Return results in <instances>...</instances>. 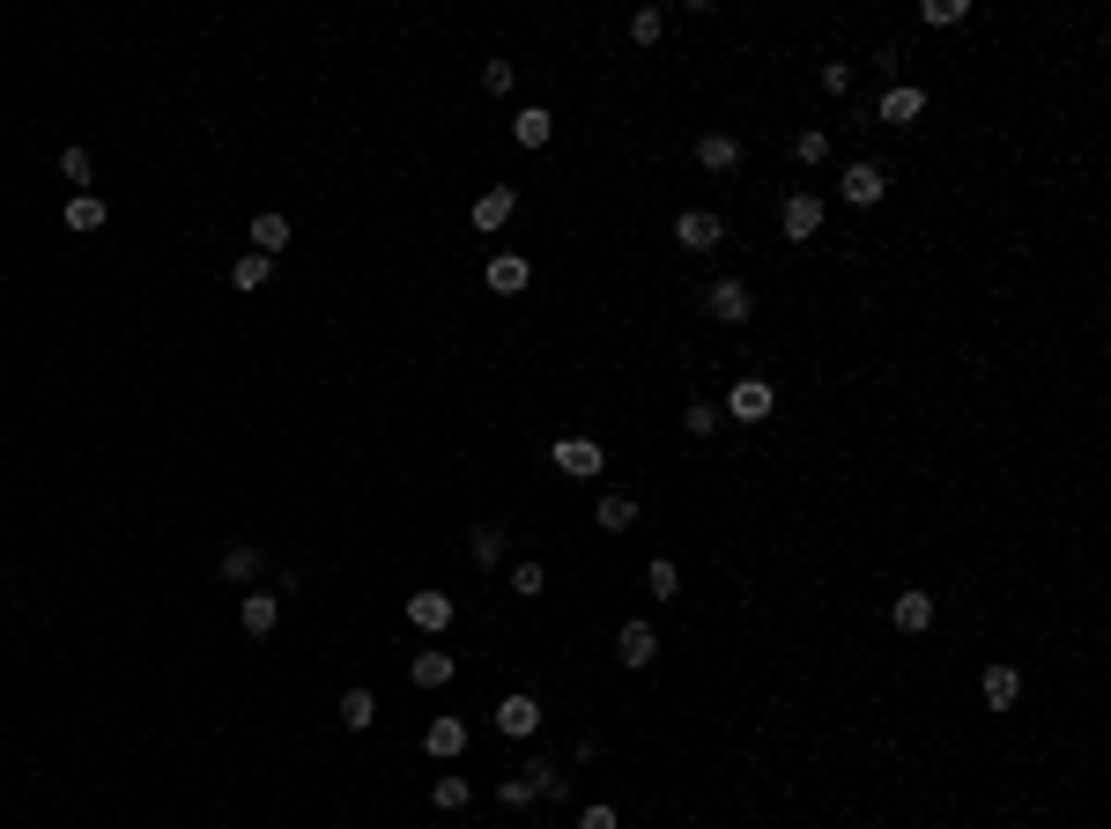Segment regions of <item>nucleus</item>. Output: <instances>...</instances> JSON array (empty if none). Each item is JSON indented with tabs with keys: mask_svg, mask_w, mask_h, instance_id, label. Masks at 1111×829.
Segmentation results:
<instances>
[{
	"mask_svg": "<svg viewBox=\"0 0 1111 829\" xmlns=\"http://www.w3.org/2000/svg\"><path fill=\"white\" fill-rule=\"evenodd\" d=\"M771 408H779L771 378H741L734 393H727V408H719V414H734V422H771Z\"/></svg>",
	"mask_w": 1111,
	"mask_h": 829,
	"instance_id": "f257e3e1",
	"label": "nucleus"
},
{
	"mask_svg": "<svg viewBox=\"0 0 1111 829\" xmlns=\"http://www.w3.org/2000/svg\"><path fill=\"white\" fill-rule=\"evenodd\" d=\"M674 245H682V252H719V245H727V222L704 215V207H690V215H674Z\"/></svg>",
	"mask_w": 1111,
	"mask_h": 829,
	"instance_id": "f03ea898",
	"label": "nucleus"
},
{
	"mask_svg": "<svg viewBox=\"0 0 1111 829\" xmlns=\"http://www.w3.org/2000/svg\"><path fill=\"white\" fill-rule=\"evenodd\" d=\"M496 734H512V741H534L541 734V704L527 697V689H512V697L496 704Z\"/></svg>",
	"mask_w": 1111,
	"mask_h": 829,
	"instance_id": "7ed1b4c3",
	"label": "nucleus"
},
{
	"mask_svg": "<svg viewBox=\"0 0 1111 829\" xmlns=\"http://www.w3.org/2000/svg\"><path fill=\"white\" fill-rule=\"evenodd\" d=\"M616 660L630 666V674H645V666L659 660V629H653V622H622V637H616Z\"/></svg>",
	"mask_w": 1111,
	"mask_h": 829,
	"instance_id": "20e7f679",
	"label": "nucleus"
},
{
	"mask_svg": "<svg viewBox=\"0 0 1111 829\" xmlns=\"http://www.w3.org/2000/svg\"><path fill=\"white\" fill-rule=\"evenodd\" d=\"M874 119H882V126H911V119H926V89L889 82V89H882V104H874Z\"/></svg>",
	"mask_w": 1111,
	"mask_h": 829,
	"instance_id": "39448f33",
	"label": "nucleus"
},
{
	"mask_svg": "<svg viewBox=\"0 0 1111 829\" xmlns=\"http://www.w3.org/2000/svg\"><path fill=\"white\" fill-rule=\"evenodd\" d=\"M779 230L793 238V245H808V238L823 230V201H816V193H793V201L779 207Z\"/></svg>",
	"mask_w": 1111,
	"mask_h": 829,
	"instance_id": "423d86ee",
	"label": "nucleus"
},
{
	"mask_svg": "<svg viewBox=\"0 0 1111 829\" xmlns=\"http://www.w3.org/2000/svg\"><path fill=\"white\" fill-rule=\"evenodd\" d=\"M704 304H711V319H727V327H741V319L756 311V296H748V282H741V275L711 282V296H704Z\"/></svg>",
	"mask_w": 1111,
	"mask_h": 829,
	"instance_id": "0eeeda50",
	"label": "nucleus"
},
{
	"mask_svg": "<svg viewBox=\"0 0 1111 829\" xmlns=\"http://www.w3.org/2000/svg\"><path fill=\"white\" fill-rule=\"evenodd\" d=\"M556 467H564L571 482H593V474L608 467V452H601L593 437H564V445H556Z\"/></svg>",
	"mask_w": 1111,
	"mask_h": 829,
	"instance_id": "6e6552de",
	"label": "nucleus"
},
{
	"mask_svg": "<svg viewBox=\"0 0 1111 829\" xmlns=\"http://www.w3.org/2000/svg\"><path fill=\"white\" fill-rule=\"evenodd\" d=\"M289 245H296L289 215H275V207H267V215H252V252H260V259H282Z\"/></svg>",
	"mask_w": 1111,
	"mask_h": 829,
	"instance_id": "1a4fd4ad",
	"label": "nucleus"
},
{
	"mask_svg": "<svg viewBox=\"0 0 1111 829\" xmlns=\"http://www.w3.org/2000/svg\"><path fill=\"white\" fill-rule=\"evenodd\" d=\"M408 622L422 629V637H445V629H453V600H445V592H408Z\"/></svg>",
	"mask_w": 1111,
	"mask_h": 829,
	"instance_id": "9d476101",
	"label": "nucleus"
},
{
	"mask_svg": "<svg viewBox=\"0 0 1111 829\" xmlns=\"http://www.w3.org/2000/svg\"><path fill=\"white\" fill-rule=\"evenodd\" d=\"M837 193H845L853 207H874L882 193H889V178H882V164H853L845 178H837Z\"/></svg>",
	"mask_w": 1111,
	"mask_h": 829,
	"instance_id": "9b49d317",
	"label": "nucleus"
},
{
	"mask_svg": "<svg viewBox=\"0 0 1111 829\" xmlns=\"http://www.w3.org/2000/svg\"><path fill=\"white\" fill-rule=\"evenodd\" d=\"M548 133H556V112H548V104L512 112V141H519V149H548Z\"/></svg>",
	"mask_w": 1111,
	"mask_h": 829,
	"instance_id": "f8f14e48",
	"label": "nucleus"
},
{
	"mask_svg": "<svg viewBox=\"0 0 1111 829\" xmlns=\"http://www.w3.org/2000/svg\"><path fill=\"white\" fill-rule=\"evenodd\" d=\"M512 207H519V193H512V186L475 193V230H482V238H490V230H504V222H512Z\"/></svg>",
	"mask_w": 1111,
	"mask_h": 829,
	"instance_id": "ddd939ff",
	"label": "nucleus"
},
{
	"mask_svg": "<svg viewBox=\"0 0 1111 829\" xmlns=\"http://www.w3.org/2000/svg\"><path fill=\"white\" fill-rule=\"evenodd\" d=\"M889 622H897L905 637H919V629L934 622V592H919V585H911V592H897V600H889Z\"/></svg>",
	"mask_w": 1111,
	"mask_h": 829,
	"instance_id": "4468645a",
	"label": "nucleus"
},
{
	"mask_svg": "<svg viewBox=\"0 0 1111 829\" xmlns=\"http://www.w3.org/2000/svg\"><path fill=\"white\" fill-rule=\"evenodd\" d=\"M482 282H490L496 296H519V290H527V282H534V267H527L519 252H496V259H490V275H482Z\"/></svg>",
	"mask_w": 1111,
	"mask_h": 829,
	"instance_id": "2eb2a0df",
	"label": "nucleus"
},
{
	"mask_svg": "<svg viewBox=\"0 0 1111 829\" xmlns=\"http://www.w3.org/2000/svg\"><path fill=\"white\" fill-rule=\"evenodd\" d=\"M979 689H986V711H1008V704H1015V697H1023V674H1015V666H1008V660H993V666H986V681H979Z\"/></svg>",
	"mask_w": 1111,
	"mask_h": 829,
	"instance_id": "dca6fc26",
	"label": "nucleus"
},
{
	"mask_svg": "<svg viewBox=\"0 0 1111 829\" xmlns=\"http://www.w3.org/2000/svg\"><path fill=\"white\" fill-rule=\"evenodd\" d=\"M238 622H245V637H267V629L282 622V600H275V592H245V600H238Z\"/></svg>",
	"mask_w": 1111,
	"mask_h": 829,
	"instance_id": "f3484780",
	"label": "nucleus"
},
{
	"mask_svg": "<svg viewBox=\"0 0 1111 829\" xmlns=\"http://www.w3.org/2000/svg\"><path fill=\"white\" fill-rule=\"evenodd\" d=\"M422 748H430L438 763H453L459 748H467V718H430V734H422Z\"/></svg>",
	"mask_w": 1111,
	"mask_h": 829,
	"instance_id": "a211bd4d",
	"label": "nucleus"
},
{
	"mask_svg": "<svg viewBox=\"0 0 1111 829\" xmlns=\"http://www.w3.org/2000/svg\"><path fill=\"white\" fill-rule=\"evenodd\" d=\"M697 164L704 170H741V141L734 133H697Z\"/></svg>",
	"mask_w": 1111,
	"mask_h": 829,
	"instance_id": "6ab92c4d",
	"label": "nucleus"
},
{
	"mask_svg": "<svg viewBox=\"0 0 1111 829\" xmlns=\"http://www.w3.org/2000/svg\"><path fill=\"white\" fill-rule=\"evenodd\" d=\"M408 681H415V689H445V681H453V652H415Z\"/></svg>",
	"mask_w": 1111,
	"mask_h": 829,
	"instance_id": "aec40b11",
	"label": "nucleus"
},
{
	"mask_svg": "<svg viewBox=\"0 0 1111 829\" xmlns=\"http://www.w3.org/2000/svg\"><path fill=\"white\" fill-rule=\"evenodd\" d=\"M593 519H601V534H622V526H637V497H622V489H608V497L593 503Z\"/></svg>",
	"mask_w": 1111,
	"mask_h": 829,
	"instance_id": "412c9836",
	"label": "nucleus"
},
{
	"mask_svg": "<svg viewBox=\"0 0 1111 829\" xmlns=\"http://www.w3.org/2000/svg\"><path fill=\"white\" fill-rule=\"evenodd\" d=\"M333 711H341L349 734H364L370 718H378V697H370V689H341V704H333Z\"/></svg>",
	"mask_w": 1111,
	"mask_h": 829,
	"instance_id": "4be33fe9",
	"label": "nucleus"
},
{
	"mask_svg": "<svg viewBox=\"0 0 1111 829\" xmlns=\"http://www.w3.org/2000/svg\"><path fill=\"white\" fill-rule=\"evenodd\" d=\"M267 275H275V259H260V252H238L230 259V290H260Z\"/></svg>",
	"mask_w": 1111,
	"mask_h": 829,
	"instance_id": "5701e85b",
	"label": "nucleus"
},
{
	"mask_svg": "<svg viewBox=\"0 0 1111 829\" xmlns=\"http://www.w3.org/2000/svg\"><path fill=\"white\" fill-rule=\"evenodd\" d=\"M67 230H83V238L104 230V201H97V193H75V201H67Z\"/></svg>",
	"mask_w": 1111,
	"mask_h": 829,
	"instance_id": "b1692460",
	"label": "nucleus"
},
{
	"mask_svg": "<svg viewBox=\"0 0 1111 829\" xmlns=\"http://www.w3.org/2000/svg\"><path fill=\"white\" fill-rule=\"evenodd\" d=\"M430 800H438V807H445V815H459V807H467V800H475V786H467V778H459V770H445V778H438V786H430Z\"/></svg>",
	"mask_w": 1111,
	"mask_h": 829,
	"instance_id": "393cba45",
	"label": "nucleus"
},
{
	"mask_svg": "<svg viewBox=\"0 0 1111 829\" xmlns=\"http://www.w3.org/2000/svg\"><path fill=\"white\" fill-rule=\"evenodd\" d=\"M467 556H475V563L490 571L496 556H504V526H475V534H467Z\"/></svg>",
	"mask_w": 1111,
	"mask_h": 829,
	"instance_id": "a878e982",
	"label": "nucleus"
},
{
	"mask_svg": "<svg viewBox=\"0 0 1111 829\" xmlns=\"http://www.w3.org/2000/svg\"><path fill=\"white\" fill-rule=\"evenodd\" d=\"M963 15H971V0H926V8H919L926 30H948V23H963Z\"/></svg>",
	"mask_w": 1111,
	"mask_h": 829,
	"instance_id": "bb28decb",
	"label": "nucleus"
},
{
	"mask_svg": "<svg viewBox=\"0 0 1111 829\" xmlns=\"http://www.w3.org/2000/svg\"><path fill=\"white\" fill-rule=\"evenodd\" d=\"M223 578H230V585L260 578V548H223Z\"/></svg>",
	"mask_w": 1111,
	"mask_h": 829,
	"instance_id": "cd10ccee",
	"label": "nucleus"
},
{
	"mask_svg": "<svg viewBox=\"0 0 1111 829\" xmlns=\"http://www.w3.org/2000/svg\"><path fill=\"white\" fill-rule=\"evenodd\" d=\"M512 592H519V600H541V592H548V571H541V563H512Z\"/></svg>",
	"mask_w": 1111,
	"mask_h": 829,
	"instance_id": "c85d7f7f",
	"label": "nucleus"
},
{
	"mask_svg": "<svg viewBox=\"0 0 1111 829\" xmlns=\"http://www.w3.org/2000/svg\"><path fill=\"white\" fill-rule=\"evenodd\" d=\"M645 585H653V600H674V592H682V571H674L667 556H653V571H645Z\"/></svg>",
	"mask_w": 1111,
	"mask_h": 829,
	"instance_id": "c756f323",
	"label": "nucleus"
},
{
	"mask_svg": "<svg viewBox=\"0 0 1111 829\" xmlns=\"http://www.w3.org/2000/svg\"><path fill=\"white\" fill-rule=\"evenodd\" d=\"M823 156H830V133H823V126H808V133L793 141V164H823Z\"/></svg>",
	"mask_w": 1111,
	"mask_h": 829,
	"instance_id": "7c9ffc66",
	"label": "nucleus"
},
{
	"mask_svg": "<svg viewBox=\"0 0 1111 829\" xmlns=\"http://www.w3.org/2000/svg\"><path fill=\"white\" fill-rule=\"evenodd\" d=\"M659 30H667L659 8H637V15H630V38H637V44H659Z\"/></svg>",
	"mask_w": 1111,
	"mask_h": 829,
	"instance_id": "2f4dec72",
	"label": "nucleus"
},
{
	"mask_svg": "<svg viewBox=\"0 0 1111 829\" xmlns=\"http://www.w3.org/2000/svg\"><path fill=\"white\" fill-rule=\"evenodd\" d=\"M711 422H719L711 400H690V408H682V430H690V437H711Z\"/></svg>",
	"mask_w": 1111,
	"mask_h": 829,
	"instance_id": "473e14b6",
	"label": "nucleus"
},
{
	"mask_svg": "<svg viewBox=\"0 0 1111 829\" xmlns=\"http://www.w3.org/2000/svg\"><path fill=\"white\" fill-rule=\"evenodd\" d=\"M60 178L83 186V178H89V149H60Z\"/></svg>",
	"mask_w": 1111,
	"mask_h": 829,
	"instance_id": "72a5a7b5",
	"label": "nucleus"
},
{
	"mask_svg": "<svg viewBox=\"0 0 1111 829\" xmlns=\"http://www.w3.org/2000/svg\"><path fill=\"white\" fill-rule=\"evenodd\" d=\"M512 82H519V75H512V60H490V67H482V89H490V97H504Z\"/></svg>",
	"mask_w": 1111,
	"mask_h": 829,
	"instance_id": "f704fd0d",
	"label": "nucleus"
},
{
	"mask_svg": "<svg viewBox=\"0 0 1111 829\" xmlns=\"http://www.w3.org/2000/svg\"><path fill=\"white\" fill-rule=\"evenodd\" d=\"M823 89H830V97H845V89H853V67H845V60H830V67H823Z\"/></svg>",
	"mask_w": 1111,
	"mask_h": 829,
	"instance_id": "c9c22d12",
	"label": "nucleus"
},
{
	"mask_svg": "<svg viewBox=\"0 0 1111 829\" xmlns=\"http://www.w3.org/2000/svg\"><path fill=\"white\" fill-rule=\"evenodd\" d=\"M578 829H622V815H616V807H585V815H578Z\"/></svg>",
	"mask_w": 1111,
	"mask_h": 829,
	"instance_id": "e433bc0d",
	"label": "nucleus"
}]
</instances>
